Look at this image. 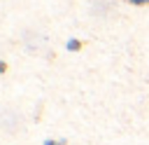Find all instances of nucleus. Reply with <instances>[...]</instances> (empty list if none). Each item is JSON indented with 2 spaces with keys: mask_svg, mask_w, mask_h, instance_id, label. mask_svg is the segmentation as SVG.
<instances>
[{
  "mask_svg": "<svg viewBox=\"0 0 149 145\" xmlns=\"http://www.w3.org/2000/svg\"><path fill=\"white\" fill-rule=\"evenodd\" d=\"M84 44H86L84 40H79V37H70V40L65 42V49H68V51H81Z\"/></svg>",
  "mask_w": 149,
  "mask_h": 145,
  "instance_id": "obj_1",
  "label": "nucleus"
},
{
  "mask_svg": "<svg viewBox=\"0 0 149 145\" xmlns=\"http://www.w3.org/2000/svg\"><path fill=\"white\" fill-rule=\"evenodd\" d=\"M44 145H68V140H44Z\"/></svg>",
  "mask_w": 149,
  "mask_h": 145,
  "instance_id": "obj_3",
  "label": "nucleus"
},
{
  "mask_svg": "<svg viewBox=\"0 0 149 145\" xmlns=\"http://www.w3.org/2000/svg\"><path fill=\"white\" fill-rule=\"evenodd\" d=\"M7 70H9V63H7V61H2V58H0V75H5V72H7Z\"/></svg>",
  "mask_w": 149,
  "mask_h": 145,
  "instance_id": "obj_2",
  "label": "nucleus"
},
{
  "mask_svg": "<svg viewBox=\"0 0 149 145\" xmlns=\"http://www.w3.org/2000/svg\"><path fill=\"white\" fill-rule=\"evenodd\" d=\"M147 5H149V0H147Z\"/></svg>",
  "mask_w": 149,
  "mask_h": 145,
  "instance_id": "obj_4",
  "label": "nucleus"
}]
</instances>
